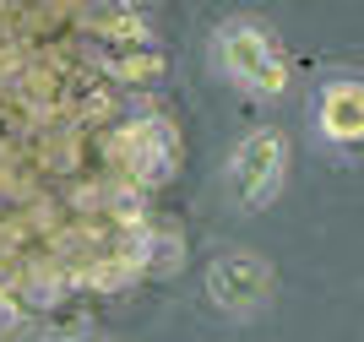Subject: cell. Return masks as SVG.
I'll return each instance as SVG.
<instances>
[{
	"label": "cell",
	"instance_id": "obj_1",
	"mask_svg": "<svg viewBox=\"0 0 364 342\" xmlns=\"http://www.w3.org/2000/svg\"><path fill=\"white\" fill-rule=\"evenodd\" d=\"M218 65L250 92H283L289 87V60L277 55L272 33L256 22H228L218 33Z\"/></svg>",
	"mask_w": 364,
	"mask_h": 342
},
{
	"label": "cell",
	"instance_id": "obj_2",
	"mask_svg": "<svg viewBox=\"0 0 364 342\" xmlns=\"http://www.w3.org/2000/svg\"><path fill=\"white\" fill-rule=\"evenodd\" d=\"M283 169H289V136L283 131L261 125V131L245 136L234 147V158H228V185L240 196V207H250V212L267 207L277 196V185H283Z\"/></svg>",
	"mask_w": 364,
	"mask_h": 342
},
{
	"label": "cell",
	"instance_id": "obj_3",
	"mask_svg": "<svg viewBox=\"0 0 364 342\" xmlns=\"http://www.w3.org/2000/svg\"><path fill=\"white\" fill-rule=\"evenodd\" d=\"M267 294H272V267L261 255H223L207 267V299L218 310L250 315L256 304H267Z\"/></svg>",
	"mask_w": 364,
	"mask_h": 342
},
{
	"label": "cell",
	"instance_id": "obj_4",
	"mask_svg": "<svg viewBox=\"0 0 364 342\" xmlns=\"http://www.w3.org/2000/svg\"><path fill=\"white\" fill-rule=\"evenodd\" d=\"M120 147L131 152L125 164H131V174L141 179V185H164L174 169H180V141H174V131H168L164 119H136L131 131L120 136Z\"/></svg>",
	"mask_w": 364,
	"mask_h": 342
},
{
	"label": "cell",
	"instance_id": "obj_5",
	"mask_svg": "<svg viewBox=\"0 0 364 342\" xmlns=\"http://www.w3.org/2000/svg\"><path fill=\"white\" fill-rule=\"evenodd\" d=\"M316 125L332 147H359V136H364V82L359 76H332L321 87Z\"/></svg>",
	"mask_w": 364,
	"mask_h": 342
},
{
	"label": "cell",
	"instance_id": "obj_6",
	"mask_svg": "<svg viewBox=\"0 0 364 342\" xmlns=\"http://www.w3.org/2000/svg\"><path fill=\"white\" fill-rule=\"evenodd\" d=\"M109 71L120 76V82H158L164 55L152 44H125V49H109Z\"/></svg>",
	"mask_w": 364,
	"mask_h": 342
},
{
	"label": "cell",
	"instance_id": "obj_7",
	"mask_svg": "<svg viewBox=\"0 0 364 342\" xmlns=\"http://www.w3.org/2000/svg\"><path fill=\"white\" fill-rule=\"evenodd\" d=\"M16 326H22V304L11 294H0V337H16Z\"/></svg>",
	"mask_w": 364,
	"mask_h": 342
}]
</instances>
